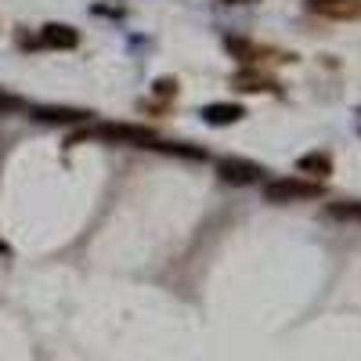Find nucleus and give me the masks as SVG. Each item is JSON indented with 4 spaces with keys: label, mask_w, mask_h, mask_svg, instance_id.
<instances>
[{
    "label": "nucleus",
    "mask_w": 361,
    "mask_h": 361,
    "mask_svg": "<svg viewBox=\"0 0 361 361\" xmlns=\"http://www.w3.org/2000/svg\"><path fill=\"white\" fill-rule=\"evenodd\" d=\"M304 8L322 18H336V22L361 18V0H304Z\"/></svg>",
    "instance_id": "obj_3"
},
{
    "label": "nucleus",
    "mask_w": 361,
    "mask_h": 361,
    "mask_svg": "<svg viewBox=\"0 0 361 361\" xmlns=\"http://www.w3.org/2000/svg\"><path fill=\"white\" fill-rule=\"evenodd\" d=\"M0 253H8V246H4V243H0Z\"/></svg>",
    "instance_id": "obj_15"
},
{
    "label": "nucleus",
    "mask_w": 361,
    "mask_h": 361,
    "mask_svg": "<svg viewBox=\"0 0 361 361\" xmlns=\"http://www.w3.org/2000/svg\"><path fill=\"white\" fill-rule=\"evenodd\" d=\"M333 221H361V202H333L329 206Z\"/></svg>",
    "instance_id": "obj_10"
},
{
    "label": "nucleus",
    "mask_w": 361,
    "mask_h": 361,
    "mask_svg": "<svg viewBox=\"0 0 361 361\" xmlns=\"http://www.w3.org/2000/svg\"><path fill=\"white\" fill-rule=\"evenodd\" d=\"M87 134H94V137H105V141H130V145H159L152 134H148L145 127H134V123H105V127H94V130H87Z\"/></svg>",
    "instance_id": "obj_4"
},
{
    "label": "nucleus",
    "mask_w": 361,
    "mask_h": 361,
    "mask_svg": "<svg viewBox=\"0 0 361 361\" xmlns=\"http://www.w3.org/2000/svg\"><path fill=\"white\" fill-rule=\"evenodd\" d=\"M40 44H44V47H58V51H69V47L80 44V33H76L73 25H58V22H51V25H44Z\"/></svg>",
    "instance_id": "obj_6"
},
{
    "label": "nucleus",
    "mask_w": 361,
    "mask_h": 361,
    "mask_svg": "<svg viewBox=\"0 0 361 361\" xmlns=\"http://www.w3.org/2000/svg\"><path fill=\"white\" fill-rule=\"evenodd\" d=\"M217 173L221 180H228V185H257V180L264 177V166L250 163V159H238V156H228L217 163Z\"/></svg>",
    "instance_id": "obj_2"
},
{
    "label": "nucleus",
    "mask_w": 361,
    "mask_h": 361,
    "mask_svg": "<svg viewBox=\"0 0 361 361\" xmlns=\"http://www.w3.org/2000/svg\"><path fill=\"white\" fill-rule=\"evenodd\" d=\"M156 94H159V98H170V94H177V80H170V76L156 80Z\"/></svg>",
    "instance_id": "obj_13"
},
{
    "label": "nucleus",
    "mask_w": 361,
    "mask_h": 361,
    "mask_svg": "<svg viewBox=\"0 0 361 361\" xmlns=\"http://www.w3.org/2000/svg\"><path fill=\"white\" fill-rule=\"evenodd\" d=\"M18 109H25V102H22V98H15V94H4V90H0V116H4V112H18Z\"/></svg>",
    "instance_id": "obj_12"
},
{
    "label": "nucleus",
    "mask_w": 361,
    "mask_h": 361,
    "mask_svg": "<svg viewBox=\"0 0 361 361\" xmlns=\"http://www.w3.org/2000/svg\"><path fill=\"white\" fill-rule=\"evenodd\" d=\"M243 116H246V109L235 105V102H214V105L202 109V119H206L209 127H231V123H238Z\"/></svg>",
    "instance_id": "obj_5"
},
{
    "label": "nucleus",
    "mask_w": 361,
    "mask_h": 361,
    "mask_svg": "<svg viewBox=\"0 0 361 361\" xmlns=\"http://www.w3.org/2000/svg\"><path fill=\"white\" fill-rule=\"evenodd\" d=\"M37 119H44V123H80V119H87L90 112H80V109H33Z\"/></svg>",
    "instance_id": "obj_8"
},
{
    "label": "nucleus",
    "mask_w": 361,
    "mask_h": 361,
    "mask_svg": "<svg viewBox=\"0 0 361 361\" xmlns=\"http://www.w3.org/2000/svg\"><path fill=\"white\" fill-rule=\"evenodd\" d=\"M224 4H253V0H224Z\"/></svg>",
    "instance_id": "obj_14"
},
{
    "label": "nucleus",
    "mask_w": 361,
    "mask_h": 361,
    "mask_svg": "<svg viewBox=\"0 0 361 361\" xmlns=\"http://www.w3.org/2000/svg\"><path fill=\"white\" fill-rule=\"evenodd\" d=\"M300 173H307V177H314V180H322V177H329L333 173V159H329L325 152H307V156H300Z\"/></svg>",
    "instance_id": "obj_7"
},
{
    "label": "nucleus",
    "mask_w": 361,
    "mask_h": 361,
    "mask_svg": "<svg viewBox=\"0 0 361 361\" xmlns=\"http://www.w3.org/2000/svg\"><path fill=\"white\" fill-rule=\"evenodd\" d=\"M318 195H322V180H304V177H282L264 185L267 202H300V199H318Z\"/></svg>",
    "instance_id": "obj_1"
},
{
    "label": "nucleus",
    "mask_w": 361,
    "mask_h": 361,
    "mask_svg": "<svg viewBox=\"0 0 361 361\" xmlns=\"http://www.w3.org/2000/svg\"><path fill=\"white\" fill-rule=\"evenodd\" d=\"M235 87L238 90H275V80H267V76H235Z\"/></svg>",
    "instance_id": "obj_11"
},
{
    "label": "nucleus",
    "mask_w": 361,
    "mask_h": 361,
    "mask_svg": "<svg viewBox=\"0 0 361 361\" xmlns=\"http://www.w3.org/2000/svg\"><path fill=\"white\" fill-rule=\"evenodd\" d=\"M224 47L238 58V62H257V58H264V51H260L257 44H250V40H235V37H228Z\"/></svg>",
    "instance_id": "obj_9"
}]
</instances>
